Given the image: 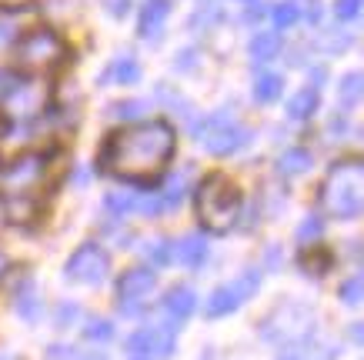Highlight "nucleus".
I'll use <instances>...</instances> for the list:
<instances>
[{"mask_svg": "<svg viewBox=\"0 0 364 360\" xmlns=\"http://www.w3.org/2000/svg\"><path fill=\"white\" fill-rule=\"evenodd\" d=\"M33 0H0V11H7V13H14V11H27Z\"/></svg>", "mask_w": 364, "mask_h": 360, "instance_id": "nucleus-34", "label": "nucleus"}, {"mask_svg": "<svg viewBox=\"0 0 364 360\" xmlns=\"http://www.w3.org/2000/svg\"><path fill=\"white\" fill-rule=\"evenodd\" d=\"M334 17L338 21H358L361 17V0H338L334 4Z\"/></svg>", "mask_w": 364, "mask_h": 360, "instance_id": "nucleus-31", "label": "nucleus"}, {"mask_svg": "<svg viewBox=\"0 0 364 360\" xmlns=\"http://www.w3.org/2000/svg\"><path fill=\"white\" fill-rule=\"evenodd\" d=\"M41 294H37V287L33 280H23V287L17 290V300H14V310L23 317V320H37L41 317Z\"/></svg>", "mask_w": 364, "mask_h": 360, "instance_id": "nucleus-21", "label": "nucleus"}, {"mask_svg": "<svg viewBox=\"0 0 364 360\" xmlns=\"http://www.w3.org/2000/svg\"><path fill=\"white\" fill-rule=\"evenodd\" d=\"M104 210L111 214V217H127L131 210H137V197L134 194H107V200H104Z\"/></svg>", "mask_w": 364, "mask_h": 360, "instance_id": "nucleus-24", "label": "nucleus"}, {"mask_svg": "<svg viewBox=\"0 0 364 360\" xmlns=\"http://www.w3.org/2000/svg\"><path fill=\"white\" fill-rule=\"evenodd\" d=\"M67 60H70V47L50 27H33L23 37H17V67H23L31 77L54 74Z\"/></svg>", "mask_w": 364, "mask_h": 360, "instance_id": "nucleus-4", "label": "nucleus"}, {"mask_svg": "<svg viewBox=\"0 0 364 360\" xmlns=\"http://www.w3.org/2000/svg\"><path fill=\"white\" fill-rule=\"evenodd\" d=\"M321 234H324V224H321V217H308L298 227V244L311 247V244H318V240H321Z\"/></svg>", "mask_w": 364, "mask_h": 360, "instance_id": "nucleus-28", "label": "nucleus"}, {"mask_svg": "<svg viewBox=\"0 0 364 360\" xmlns=\"http://www.w3.org/2000/svg\"><path fill=\"white\" fill-rule=\"evenodd\" d=\"M261 273L257 267H251V271L237 273L234 280H228V284L214 287L208 294V300H204V317H210V320H218V317H228L234 314L241 304H247L257 290H261Z\"/></svg>", "mask_w": 364, "mask_h": 360, "instance_id": "nucleus-7", "label": "nucleus"}, {"mask_svg": "<svg viewBox=\"0 0 364 360\" xmlns=\"http://www.w3.org/2000/svg\"><path fill=\"white\" fill-rule=\"evenodd\" d=\"M114 74H117V80H121V84H137V80H141V67H137V60H134V57H121Z\"/></svg>", "mask_w": 364, "mask_h": 360, "instance_id": "nucleus-30", "label": "nucleus"}, {"mask_svg": "<svg viewBox=\"0 0 364 360\" xmlns=\"http://www.w3.org/2000/svg\"><path fill=\"white\" fill-rule=\"evenodd\" d=\"M351 340H354V344L361 340V324H351Z\"/></svg>", "mask_w": 364, "mask_h": 360, "instance_id": "nucleus-38", "label": "nucleus"}, {"mask_svg": "<svg viewBox=\"0 0 364 360\" xmlns=\"http://www.w3.org/2000/svg\"><path fill=\"white\" fill-rule=\"evenodd\" d=\"M47 167H50V153L47 151L21 153V157L4 170L0 184H4V190L11 197H37V190L44 187Z\"/></svg>", "mask_w": 364, "mask_h": 360, "instance_id": "nucleus-9", "label": "nucleus"}, {"mask_svg": "<svg viewBox=\"0 0 364 360\" xmlns=\"http://www.w3.org/2000/svg\"><path fill=\"white\" fill-rule=\"evenodd\" d=\"M171 261H177L181 267H191V271L204 267V261H208V240L200 237V234L181 237L174 247H171Z\"/></svg>", "mask_w": 364, "mask_h": 360, "instance_id": "nucleus-14", "label": "nucleus"}, {"mask_svg": "<svg viewBox=\"0 0 364 360\" xmlns=\"http://www.w3.org/2000/svg\"><path fill=\"white\" fill-rule=\"evenodd\" d=\"M361 294H364V280L361 273H351L348 280H341V287H338V300L348 307H358L361 304Z\"/></svg>", "mask_w": 364, "mask_h": 360, "instance_id": "nucleus-25", "label": "nucleus"}, {"mask_svg": "<svg viewBox=\"0 0 364 360\" xmlns=\"http://www.w3.org/2000/svg\"><path fill=\"white\" fill-rule=\"evenodd\" d=\"M191 131H194V141L214 157H231L251 143V131L228 114H208V117L194 120Z\"/></svg>", "mask_w": 364, "mask_h": 360, "instance_id": "nucleus-5", "label": "nucleus"}, {"mask_svg": "<svg viewBox=\"0 0 364 360\" xmlns=\"http://www.w3.org/2000/svg\"><path fill=\"white\" fill-rule=\"evenodd\" d=\"M361 84H364L361 70H351V74L341 77V84H338V104H341V110H351L361 104Z\"/></svg>", "mask_w": 364, "mask_h": 360, "instance_id": "nucleus-22", "label": "nucleus"}, {"mask_svg": "<svg viewBox=\"0 0 364 360\" xmlns=\"http://www.w3.org/2000/svg\"><path fill=\"white\" fill-rule=\"evenodd\" d=\"M4 104V114L11 117V124H17V120H37L47 114V104H50V87L44 84V77H27V80H17L14 84V90L7 94V97L0 100Z\"/></svg>", "mask_w": 364, "mask_h": 360, "instance_id": "nucleus-8", "label": "nucleus"}, {"mask_svg": "<svg viewBox=\"0 0 364 360\" xmlns=\"http://www.w3.org/2000/svg\"><path fill=\"white\" fill-rule=\"evenodd\" d=\"M157 287V273L151 267H134V271L121 273L117 280V300H121V314L124 317H137L147 304V297L154 294Z\"/></svg>", "mask_w": 364, "mask_h": 360, "instance_id": "nucleus-11", "label": "nucleus"}, {"mask_svg": "<svg viewBox=\"0 0 364 360\" xmlns=\"http://www.w3.org/2000/svg\"><path fill=\"white\" fill-rule=\"evenodd\" d=\"M318 207L328 220H358L364 210V164L344 157L328 167L318 187Z\"/></svg>", "mask_w": 364, "mask_h": 360, "instance_id": "nucleus-3", "label": "nucleus"}, {"mask_svg": "<svg viewBox=\"0 0 364 360\" xmlns=\"http://www.w3.org/2000/svg\"><path fill=\"white\" fill-rule=\"evenodd\" d=\"M147 104H141V100H127V104H114V110H117V117H137V110H144Z\"/></svg>", "mask_w": 364, "mask_h": 360, "instance_id": "nucleus-33", "label": "nucleus"}, {"mask_svg": "<svg viewBox=\"0 0 364 360\" xmlns=\"http://www.w3.org/2000/svg\"><path fill=\"white\" fill-rule=\"evenodd\" d=\"M107 11H111L114 17H124V13L131 11V0H107Z\"/></svg>", "mask_w": 364, "mask_h": 360, "instance_id": "nucleus-35", "label": "nucleus"}, {"mask_svg": "<svg viewBox=\"0 0 364 360\" xmlns=\"http://www.w3.org/2000/svg\"><path fill=\"white\" fill-rule=\"evenodd\" d=\"M74 360H107V354H84V357H74Z\"/></svg>", "mask_w": 364, "mask_h": 360, "instance_id": "nucleus-37", "label": "nucleus"}, {"mask_svg": "<svg viewBox=\"0 0 364 360\" xmlns=\"http://www.w3.org/2000/svg\"><path fill=\"white\" fill-rule=\"evenodd\" d=\"M298 267L304 277H324V273H331V267H334V253L328 251V247H321V244L301 247Z\"/></svg>", "mask_w": 364, "mask_h": 360, "instance_id": "nucleus-16", "label": "nucleus"}, {"mask_svg": "<svg viewBox=\"0 0 364 360\" xmlns=\"http://www.w3.org/2000/svg\"><path fill=\"white\" fill-rule=\"evenodd\" d=\"M244 210L241 187L234 184L228 174H208L200 177L194 187V217L208 234L224 237L237 227Z\"/></svg>", "mask_w": 364, "mask_h": 360, "instance_id": "nucleus-2", "label": "nucleus"}, {"mask_svg": "<svg viewBox=\"0 0 364 360\" xmlns=\"http://www.w3.org/2000/svg\"><path fill=\"white\" fill-rule=\"evenodd\" d=\"M281 47H284L281 33L277 31H261V33H254L251 37L247 50H251V57L257 60V64H267V60H274V57L281 54Z\"/></svg>", "mask_w": 364, "mask_h": 360, "instance_id": "nucleus-19", "label": "nucleus"}, {"mask_svg": "<svg viewBox=\"0 0 364 360\" xmlns=\"http://www.w3.org/2000/svg\"><path fill=\"white\" fill-rule=\"evenodd\" d=\"M0 360H17V357L14 354H0Z\"/></svg>", "mask_w": 364, "mask_h": 360, "instance_id": "nucleus-41", "label": "nucleus"}, {"mask_svg": "<svg viewBox=\"0 0 364 360\" xmlns=\"http://www.w3.org/2000/svg\"><path fill=\"white\" fill-rule=\"evenodd\" d=\"M271 21H274L277 31H284V27H294V23L304 17V11H301V4H294V0H281V4H274L271 7Z\"/></svg>", "mask_w": 364, "mask_h": 360, "instance_id": "nucleus-23", "label": "nucleus"}, {"mask_svg": "<svg viewBox=\"0 0 364 360\" xmlns=\"http://www.w3.org/2000/svg\"><path fill=\"white\" fill-rule=\"evenodd\" d=\"M277 360H338V347L334 344H321L314 337H304L298 344H287Z\"/></svg>", "mask_w": 364, "mask_h": 360, "instance_id": "nucleus-15", "label": "nucleus"}, {"mask_svg": "<svg viewBox=\"0 0 364 360\" xmlns=\"http://www.w3.org/2000/svg\"><path fill=\"white\" fill-rule=\"evenodd\" d=\"M77 317H80V307H77V304H70V300H67V304H60V307H57L54 320H57V327H70V324H74Z\"/></svg>", "mask_w": 364, "mask_h": 360, "instance_id": "nucleus-32", "label": "nucleus"}, {"mask_svg": "<svg viewBox=\"0 0 364 360\" xmlns=\"http://www.w3.org/2000/svg\"><path fill=\"white\" fill-rule=\"evenodd\" d=\"M11 40H14V27L11 23H0V47L11 44Z\"/></svg>", "mask_w": 364, "mask_h": 360, "instance_id": "nucleus-36", "label": "nucleus"}, {"mask_svg": "<svg viewBox=\"0 0 364 360\" xmlns=\"http://www.w3.org/2000/svg\"><path fill=\"white\" fill-rule=\"evenodd\" d=\"M7 224V210H4V200H0V227Z\"/></svg>", "mask_w": 364, "mask_h": 360, "instance_id": "nucleus-39", "label": "nucleus"}, {"mask_svg": "<svg viewBox=\"0 0 364 360\" xmlns=\"http://www.w3.org/2000/svg\"><path fill=\"white\" fill-rule=\"evenodd\" d=\"M171 17V0H144L141 17H137V33L144 40H157Z\"/></svg>", "mask_w": 364, "mask_h": 360, "instance_id": "nucleus-13", "label": "nucleus"}, {"mask_svg": "<svg viewBox=\"0 0 364 360\" xmlns=\"http://www.w3.org/2000/svg\"><path fill=\"white\" fill-rule=\"evenodd\" d=\"M84 337L87 340H100V344H107V340L114 337V324L111 320H87V327H84Z\"/></svg>", "mask_w": 364, "mask_h": 360, "instance_id": "nucleus-29", "label": "nucleus"}, {"mask_svg": "<svg viewBox=\"0 0 364 360\" xmlns=\"http://www.w3.org/2000/svg\"><path fill=\"white\" fill-rule=\"evenodd\" d=\"M4 271H7V257L0 253V277H4Z\"/></svg>", "mask_w": 364, "mask_h": 360, "instance_id": "nucleus-40", "label": "nucleus"}, {"mask_svg": "<svg viewBox=\"0 0 364 360\" xmlns=\"http://www.w3.org/2000/svg\"><path fill=\"white\" fill-rule=\"evenodd\" d=\"M144 257H147V263H154V267H164L167 261H171V247H167L164 237H154L144 244Z\"/></svg>", "mask_w": 364, "mask_h": 360, "instance_id": "nucleus-27", "label": "nucleus"}, {"mask_svg": "<svg viewBox=\"0 0 364 360\" xmlns=\"http://www.w3.org/2000/svg\"><path fill=\"white\" fill-rule=\"evenodd\" d=\"M311 164H314V157H311L308 147H287L281 157H277V174L281 177H301L308 174Z\"/></svg>", "mask_w": 364, "mask_h": 360, "instance_id": "nucleus-18", "label": "nucleus"}, {"mask_svg": "<svg viewBox=\"0 0 364 360\" xmlns=\"http://www.w3.org/2000/svg\"><path fill=\"white\" fill-rule=\"evenodd\" d=\"M194 307H198V294L191 290V287H171L161 300V310H164V320L171 327H181L191 314H194Z\"/></svg>", "mask_w": 364, "mask_h": 360, "instance_id": "nucleus-12", "label": "nucleus"}, {"mask_svg": "<svg viewBox=\"0 0 364 360\" xmlns=\"http://www.w3.org/2000/svg\"><path fill=\"white\" fill-rule=\"evenodd\" d=\"M281 94H284V77L281 74L261 70V74L254 77V100H257V104H274Z\"/></svg>", "mask_w": 364, "mask_h": 360, "instance_id": "nucleus-20", "label": "nucleus"}, {"mask_svg": "<svg viewBox=\"0 0 364 360\" xmlns=\"http://www.w3.org/2000/svg\"><path fill=\"white\" fill-rule=\"evenodd\" d=\"M127 360H154L151 354V340H147V330H137L127 337Z\"/></svg>", "mask_w": 364, "mask_h": 360, "instance_id": "nucleus-26", "label": "nucleus"}, {"mask_svg": "<svg viewBox=\"0 0 364 360\" xmlns=\"http://www.w3.org/2000/svg\"><path fill=\"white\" fill-rule=\"evenodd\" d=\"M321 107V94L318 87H301L298 94H291L287 97V117L291 120H308L314 117Z\"/></svg>", "mask_w": 364, "mask_h": 360, "instance_id": "nucleus-17", "label": "nucleus"}, {"mask_svg": "<svg viewBox=\"0 0 364 360\" xmlns=\"http://www.w3.org/2000/svg\"><path fill=\"white\" fill-rule=\"evenodd\" d=\"M107 271H111V257L97 244H80L64 263L67 280H74V284H100Z\"/></svg>", "mask_w": 364, "mask_h": 360, "instance_id": "nucleus-10", "label": "nucleus"}, {"mask_svg": "<svg viewBox=\"0 0 364 360\" xmlns=\"http://www.w3.org/2000/svg\"><path fill=\"white\" fill-rule=\"evenodd\" d=\"M177 151V131L164 117L131 120L104 137L97 151V170L124 184L151 187L167 174Z\"/></svg>", "mask_w": 364, "mask_h": 360, "instance_id": "nucleus-1", "label": "nucleus"}, {"mask_svg": "<svg viewBox=\"0 0 364 360\" xmlns=\"http://www.w3.org/2000/svg\"><path fill=\"white\" fill-rule=\"evenodd\" d=\"M311 327H314V310L308 304H301V300H284L264 317L261 337L287 347V344H298V340L311 337Z\"/></svg>", "mask_w": 364, "mask_h": 360, "instance_id": "nucleus-6", "label": "nucleus"}]
</instances>
